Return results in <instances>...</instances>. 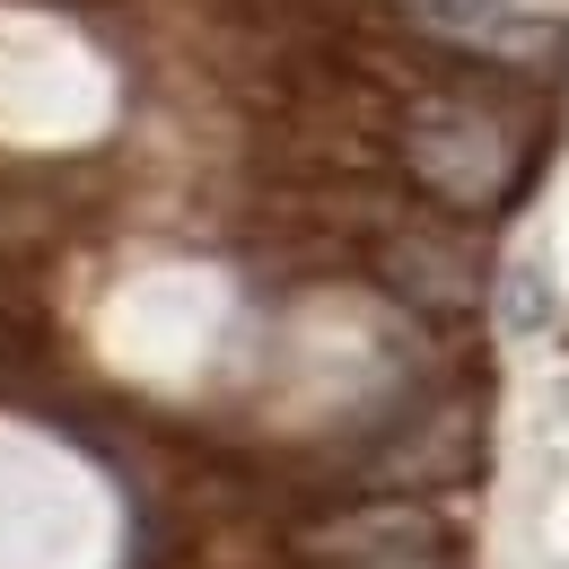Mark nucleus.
<instances>
[{
    "label": "nucleus",
    "mask_w": 569,
    "mask_h": 569,
    "mask_svg": "<svg viewBox=\"0 0 569 569\" xmlns=\"http://www.w3.org/2000/svg\"><path fill=\"white\" fill-rule=\"evenodd\" d=\"M403 167L421 176L447 211H499L517 184V141L473 97H429L403 123Z\"/></svg>",
    "instance_id": "obj_1"
},
{
    "label": "nucleus",
    "mask_w": 569,
    "mask_h": 569,
    "mask_svg": "<svg viewBox=\"0 0 569 569\" xmlns=\"http://www.w3.org/2000/svg\"><path fill=\"white\" fill-rule=\"evenodd\" d=\"M333 569H456L438 543H403V552H368V561H333Z\"/></svg>",
    "instance_id": "obj_5"
},
{
    "label": "nucleus",
    "mask_w": 569,
    "mask_h": 569,
    "mask_svg": "<svg viewBox=\"0 0 569 569\" xmlns=\"http://www.w3.org/2000/svg\"><path fill=\"white\" fill-rule=\"evenodd\" d=\"M403 543H438V517H429V508H403V499L342 508V517H325L316 535H298V552H307L316 569H333V561H368V552H403Z\"/></svg>",
    "instance_id": "obj_2"
},
{
    "label": "nucleus",
    "mask_w": 569,
    "mask_h": 569,
    "mask_svg": "<svg viewBox=\"0 0 569 569\" xmlns=\"http://www.w3.org/2000/svg\"><path fill=\"white\" fill-rule=\"evenodd\" d=\"M395 281L421 289L429 307H456V298H465V263H456L447 246H395Z\"/></svg>",
    "instance_id": "obj_3"
},
{
    "label": "nucleus",
    "mask_w": 569,
    "mask_h": 569,
    "mask_svg": "<svg viewBox=\"0 0 569 569\" xmlns=\"http://www.w3.org/2000/svg\"><path fill=\"white\" fill-rule=\"evenodd\" d=\"M412 9H421V18H438V27H465V36H473V27H491L508 0H412Z\"/></svg>",
    "instance_id": "obj_4"
}]
</instances>
